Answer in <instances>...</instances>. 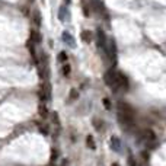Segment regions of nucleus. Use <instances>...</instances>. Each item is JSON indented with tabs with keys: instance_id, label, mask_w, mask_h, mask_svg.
I'll return each mask as SVG.
<instances>
[{
	"instance_id": "1",
	"label": "nucleus",
	"mask_w": 166,
	"mask_h": 166,
	"mask_svg": "<svg viewBox=\"0 0 166 166\" xmlns=\"http://www.w3.org/2000/svg\"><path fill=\"white\" fill-rule=\"evenodd\" d=\"M118 112H120V120H121L122 125H124V124H125V125H131V124H133L134 111L128 103L120 102V103H118Z\"/></svg>"
},
{
	"instance_id": "2",
	"label": "nucleus",
	"mask_w": 166,
	"mask_h": 166,
	"mask_svg": "<svg viewBox=\"0 0 166 166\" xmlns=\"http://www.w3.org/2000/svg\"><path fill=\"white\" fill-rule=\"evenodd\" d=\"M105 82H106V85L111 86V88H120L118 86V74L115 73V71H106L105 73Z\"/></svg>"
},
{
	"instance_id": "3",
	"label": "nucleus",
	"mask_w": 166,
	"mask_h": 166,
	"mask_svg": "<svg viewBox=\"0 0 166 166\" xmlns=\"http://www.w3.org/2000/svg\"><path fill=\"white\" fill-rule=\"evenodd\" d=\"M50 98H51V86L48 83H45L39 90V99L42 102H47V100H50Z\"/></svg>"
},
{
	"instance_id": "4",
	"label": "nucleus",
	"mask_w": 166,
	"mask_h": 166,
	"mask_svg": "<svg viewBox=\"0 0 166 166\" xmlns=\"http://www.w3.org/2000/svg\"><path fill=\"white\" fill-rule=\"evenodd\" d=\"M140 135H141V138H143L146 143H153L156 140V134L152 131V130H143L141 133H140Z\"/></svg>"
},
{
	"instance_id": "5",
	"label": "nucleus",
	"mask_w": 166,
	"mask_h": 166,
	"mask_svg": "<svg viewBox=\"0 0 166 166\" xmlns=\"http://www.w3.org/2000/svg\"><path fill=\"white\" fill-rule=\"evenodd\" d=\"M96 33H98V45L105 50V45H106V36H105V33H103L102 29H98Z\"/></svg>"
},
{
	"instance_id": "6",
	"label": "nucleus",
	"mask_w": 166,
	"mask_h": 166,
	"mask_svg": "<svg viewBox=\"0 0 166 166\" xmlns=\"http://www.w3.org/2000/svg\"><path fill=\"white\" fill-rule=\"evenodd\" d=\"M29 41H31L32 44H39V42H41V35L36 32V31H31V38H29Z\"/></svg>"
},
{
	"instance_id": "7",
	"label": "nucleus",
	"mask_w": 166,
	"mask_h": 166,
	"mask_svg": "<svg viewBox=\"0 0 166 166\" xmlns=\"http://www.w3.org/2000/svg\"><path fill=\"white\" fill-rule=\"evenodd\" d=\"M63 41L67 42L70 47H74V38H73L68 32H63Z\"/></svg>"
},
{
	"instance_id": "8",
	"label": "nucleus",
	"mask_w": 166,
	"mask_h": 166,
	"mask_svg": "<svg viewBox=\"0 0 166 166\" xmlns=\"http://www.w3.org/2000/svg\"><path fill=\"white\" fill-rule=\"evenodd\" d=\"M82 39H83L85 42H90V39H92V33L89 32V31H83V32H82Z\"/></svg>"
},
{
	"instance_id": "9",
	"label": "nucleus",
	"mask_w": 166,
	"mask_h": 166,
	"mask_svg": "<svg viewBox=\"0 0 166 166\" xmlns=\"http://www.w3.org/2000/svg\"><path fill=\"white\" fill-rule=\"evenodd\" d=\"M66 13H67L66 6H61V7H60V13H58V18H60V21H64V19H66V16H64Z\"/></svg>"
},
{
	"instance_id": "10",
	"label": "nucleus",
	"mask_w": 166,
	"mask_h": 166,
	"mask_svg": "<svg viewBox=\"0 0 166 166\" xmlns=\"http://www.w3.org/2000/svg\"><path fill=\"white\" fill-rule=\"evenodd\" d=\"M111 143H114V150H115V152H120L121 144H120V140H118V138H115V137H114V138L111 140Z\"/></svg>"
},
{
	"instance_id": "11",
	"label": "nucleus",
	"mask_w": 166,
	"mask_h": 166,
	"mask_svg": "<svg viewBox=\"0 0 166 166\" xmlns=\"http://www.w3.org/2000/svg\"><path fill=\"white\" fill-rule=\"evenodd\" d=\"M33 22L36 23L38 26L41 25V15H39V12H33Z\"/></svg>"
},
{
	"instance_id": "12",
	"label": "nucleus",
	"mask_w": 166,
	"mask_h": 166,
	"mask_svg": "<svg viewBox=\"0 0 166 166\" xmlns=\"http://www.w3.org/2000/svg\"><path fill=\"white\" fill-rule=\"evenodd\" d=\"M93 4H95V7H96V10L98 12H105V9H103V4H102V1H99V0H95L93 1Z\"/></svg>"
},
{
	"instance_id": "13",
	"label": "nucleus",
	"mask_w": 166,
	"mask_h": 166,
	"mask_svg": "<svg viewBox=\"0 0 166 166\" xmlns=\"http://www.w3.org/2000/svg\"><path fill=\"white\" fill-rule=\"evenodd\" d=\"M58 60L61 61V63H66L67 61V54L63 51V53H60V55H58Z\"/></svg>"
},
{
	"instance_id": "14",
	"label": "nucleus",
	"mask_w": 166,
	"mask_h": 166,
	"mask_svg": "<svg viewBox=\"0 0 166 166\" xmlns=\"http://www.w3.org/2000/svg\"><path fill=\"white\" fill-rule=\"evenodd\" d=\"M86 141H88V146H90V149H95V141H93V137H92V135H89Z\"/></svg>"
},
{
	"instance_id": "15",
	"label": "nucleus",
	"mask_w": 166,
	"mask_h": 166,
	"mask_svg": "<svg viewBox=\"0 0 166 166\" xmlns=\"http://www.w3.org/2000/svg\"><path fill=\"white\" fill-rule=\"evenodd\" d=\"M70 73V66L64 63V66H63V74H68Z\"/></svg>"
},
{
	"instance_id": "16",
	"label": "nucleus",
	"mask_w": 166,
	"mask_h": 166,
	"mask_svg": "<svg viewBox=\"0 0 166 166\" xmlns=\"http://www.w3.org/2000/svg\"><path fill=\"white\" fill-rule=\"evenodd\" d=\"M39 114H41V117H47V108H45V106H41V108H39Z\"/></svg>"
},
{
	"instance_id": "17",
	"label": "nucleus",
	"mask_w": 166,
	"mask_h": 166,
	"mask_svg": "<svg viewBox=\"0 0 166 166\" xmlns=\"http://www.w3.org/2000/svg\"><path fill=\"white\" fill-rule=\"evenodd\" d=\"M103 103H105V106H106V108H109V99H106V98H105V99H103Z\"/></svg>"
},
{
	"instance_id": "18",
	"label": "nucleus",
	"mask_w": 166,
	"mask_h": 166,
	"mask_svg": "<svg viewBox=\"0 0 166 166\" xmlns=\"http://www.w3.org/2000/svg\"><path fill=\"white\" fill-rule=\"evenodd\" d=\"M114 166H118V165H117V163H114Z\"/></svg>"
}]
</instances>
